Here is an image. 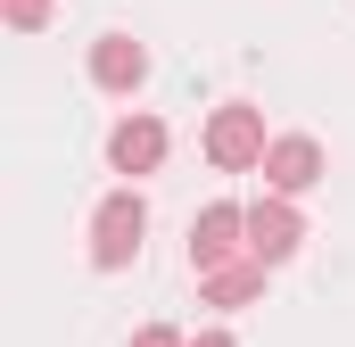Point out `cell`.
Masks as SVG:
<instances>
[{
    "label": "cell",
    "instance_id": "cell-1",
    "mask_svg": "<svg viewBox=\"0 0 355 347\" xmlns=\"http://www.w3.org/2000/svg\"><path fill=\"white\" fill-rule=\"evenodd\" d=\"M141 240H149V198L141 190H107L99 215H91V264L99 273H124V264L141 257Z\"/></svg>",
    "mask_w": 355,
    "mask_h": 347
},
{
    "label": "cell",
    "instance_id": "cell-2",
    "mask_svg": "<svg viewBox=\"0 0 355 347\" xmlns=\"http://www.w3.org/2000/svg\"><path fill=\"white\" fill-rule=\"evenodd\" d=\"M265 108H248V99H232V108H215L207 116V158L223 174H248V166H265Z\"/></svg>",
    "mask_w": 355,
    "mask_h": 347
},
{
    "label": "cell",
    "instance_id": "cell-3",
    "mask_svg": "<svg viewBox=\"0 0 355 347\" xmlns=\"http://www.w3.org/2000/svg\"><path fill=\"white\" fill-rule=\"evenodd\" d=\"M240 248H248V207L215 198V207L190 215V273H215V264H232Z\"/></svg>",
    "mask_w": 355,
    "mask_h": 347
},
{
    "label": "cell",
    "instance_id": "cell-4",
    "mask_svg": "<svg viewBox=\"0 0 355 347\" xmlns=\"http://www.w3.org/2000/svg\"><path fill=\"white\" fill-rule=\"evenodd\" d=\"M306 248V215L281 198V190H265L257 207H248V257H265V264H289Z\"/></svg>",
    "mask_w": 355,
    "mask_h": 347
},
{
    "label": "cell",
    "instance_id": "cell-5",
    "mask_svg": "<svg viewBox=\"0 0 355 347\" xmlns=\"http://www.w3.org/2000/svg\"><path fill=\"white\" fill-rule=\"evenodd\" d=\"M265 190H281V198H297V190H314V182H322V141H314V133H281V141H272L265 149Z\"/></svg>",
    "mask_w": 355,
    "mask_h": 347
},
{
    "label": "cell",
    "instance_id": "cell-6",
    "mask_svg": "<svg viewBox=\"0 0 355 347\" xmlns=\"http://www.w3.org/2000/svg\"><path fill=\"white\" fill-rule=\"evenodd\" d=\"M91 83L116 91V99H132V91L149 83V50H141L132 33H99V42H91Z\"/></svg>",
    "mask_w": 355,
    "mask_h": 347
},
{
    "label": "cell",
    "instance_id": "cell-7",
    "mask_svg": "<svg viewBox=\"0 0 355 347\" xmlns=\"http://www.w3.org/2000/svg\"><path fill=\"white\" fill-rule=\"evenodd\" d=\"M107 166L116 174H157L166 166V124H157V116H124V124L107 133Z\"/></svg>",
    "mask_w": 355,
    "mask_h": 347
},
{
    "label": "cell",
    "instance_id": "cell-8",
    "mask_svg": "<svg viewBox=\"0 0 355 347\" xmlns=\"http://www.w3.org/2000/svg\"><path fill=\"white\" fill-rule=\"evenodd\" d=\"M265 257H232V264H215V273H198L207 281V306H257L265 298Z\"/></svg>",
    "mask_w": 355,
    "mask_h": 347
},
{
    "label": "cell",
    "instance_id": "cell-9",
    "mask_svg": "<svg viewBox=\"0 0 355 347\" xmlns=\"http://www.w3.org/2000/svg\"><path fill=\"white\" fill-rule=\"evenodd\" d=\"M0 17H8L17 33H42V25H50V0H0Z\"/></svg>",
    "mask_w": 355,
    "mask_h": 347
},
{
    "label": "cell",
    "instance_id": "cell-10",
    "mask_svg": "<svg viewBox=\"0 0 355 347\" xmlns=\"http://www.w3.org/2000/svg\"><path fill=\"white\" fill-rule=\"evenodd\" d=\"M132 347H190L182 331H166V323H149V331H132Z\"/></svg>",
    "mask_w": 355,
    "mask_h": 347
},
{
    "label": "cell",
    "instance_id": "cell-11",
    "mask_svg": "<svg viewBox=\"0 0 355 347\" xmlns=\"http://www.w3.org/2000/svg\"><path fill=\"white\" fill-rule=\"evenodd\" d=\"M190 347H232V331H198V339H190Z\"/></svg>",
    "mask_w": 355,
    "mask_h": 347
}]
</instances>
